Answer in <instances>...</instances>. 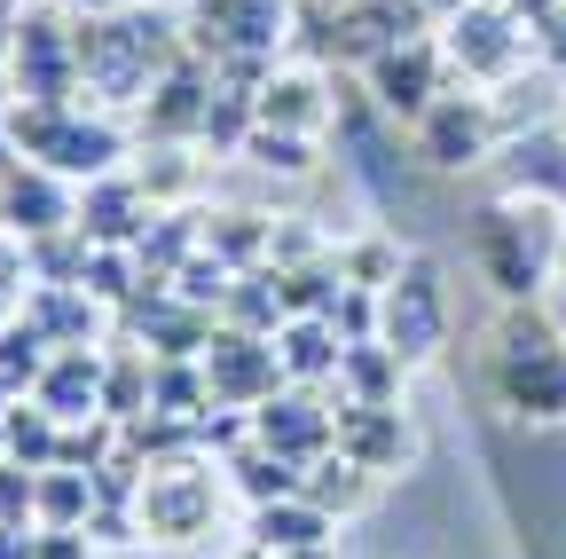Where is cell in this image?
<instances>
[{
    "label": "cell",
    "mask_w": 566,
    "mask_h": 559,
    "mask_svg": "<svg viewBox=\"0 0 566 559\" xmlns=\"http://www.w3.org/2000/svg\"><path fill=\"white\" fill-rule=\"evenodd\" d=\"M480 379L495 394V410L520 417V426H558L566 417V323L543 300H504L488 331Z\"/></svg>",
    "instance_id": "obj_1"
},
{
    "label": "cell",
    "mask_w": 566,
    "mask_h": 559,
    "mask_svg": "<svg viewBox=\"0 0 566 559\" xmlns=\"http://www.w3.org/2000/svg\"><path fill=\"white\" fill-rule=\"evenodd\" d=\"M181 55H189L181 17H158L150 0L142 9H111V17H80V95L103 111H142V95Z\"/></svg>",
    "instance_id": "obj_2"
},
{
    "label": "cell",
    "mask_w": 566,
    "mask_h": 559,
    "mask_svg": "<svg viewBox=\"0 0 566 559\" xmlns=\"http://www.w3.org/2000/svg\"><path fill=\"white\" fill-rule=\"evenodd\" d=\"M32 158L63 182H103L126 166V126L118 111L71 95V103H24V95H0V166Z\"/></svg>",
    "instance_id": "obj_3"
},
{
    "label": "cell",
    "mask_w": 566,
    "mask_h": 559,
    "mask_svg": "<svg viewBox=\"0 0 566 559\" xmlns=\"http://www.w3.org/2000/svg\"><path fill=\"white\" fill-rule=\"evenodd\" d=\"M464 245H472V268L495 284V300H543V292L558 284L566 214H558V205H543V197L495 189L480 214H472Z\"/></svg>",
    "instance_id": "obj_4"
},
{
    "label": "cell",
    "mask_w": 566,
    "mask_h": 559,
    "mask_svg": "<svg viewBox=\"0 0 566 559\" xmlns=\"http://www.w3.org/2000/svg\"><path fill=\"white\" fill-rule=\"evenodd\" d=\"M292 24H300L292 0H181L189 55H205L237 87H260L275 72L283 48H292Z\"/></svg>",
    "instance_id": "obj_5"
},
{
    "label": "cell",
    "mask_w": 566,
    "mask_h": 559,
    "mask_svg": "<svg viewBox=\"0 0 566 559\" xmlns=\"http://www.w3.org/2000/svg\"><path fill=\"white\" fill-rule=\"evenodd\" d=\"M229 497V473L205 465L197 449H166L150 465H134V536L158 544V551H189L212 536Z\"/></svg>",
    "instance_id": "obj_6"
},
{
    "label": "cell",
    "mask_w": 566,
    "mask_h": 559,
    "mask_svg": "<svg viewBox=\"0 0 566 559\" xmlns=\"http://www.w3.org/2000/svg\"><path fill=\"white\" fill-rule=\"evenodd\" d=\"M9 95H24V103H71L80 95V17L63 0H17Z\"/></svg>",
    "instance_id": "obj_7"
},
{
    "label": "cell",
    "mask_w": 566,
    "mask_h": 559,
    "mask_svg": "<svg viewBox=\"0 0 566 559\" xmlns=\"http://www.w3.org/2000/svg\"><path fill=\"white\" fill-rule=\"evenodd\" d=\"M409 151L433 174H472V166H488L504 151V111H495V95H480V87H449V95H433L409 118Z\"/></svg>",
    "instance_id": "obj_8"
},
{
    "label": "cell",
    "mask_w": 566,
    "mask_h": 559,
    "mask_svg": "<svg viewBox=\"0 0 566 559\" xmlns=\"http://www.w3.org/2000/svg\"><path fill=\"white\" fill-rule=\"evenodd\" d=\"M441 48H449V72L464 87H512L527 48H535V32H527V17L512 9V0H472V9H457L441 24Z\"/></svg>",
    "instance_id": "obj_9"
},
{
    "label": "cell",
    "mask_w": 566,
    "mask_h": 559,
    "mask_svg": "<svg viewBox=\"0 0 566 559\" xmlns=\"http://www.w3.org/2000/svg\"><path fill=\"white\" fill-rule=\"evenodd\" d=\"M378 339L394 346L409 371H424L449 346V284H441V268L424 260V252H409L401 276L378 292Z\"/></svg>",
    "instance_id": "obj_10"
},
{
    "label": "cell",
    "mask_w": 566,
    "mask_h": 559,
    "mask_svg": "<svg viewBox=\"0 0 566 559\" xmlns=\"http://www.w3.org/2000/svg\"><path fill=\"white\" fill-rule=\"evenodd\" d=\"M363 80H370V103L386 111V118H417L433 95H449V48H441V32H409V40H394V48H378L370 63H363Z\"/></svg>",
    "instance_id": "obj_11"
},
{
    "label": "cell",
    "mask_w": 566,
    "mask_h": 559,
    "mask_svg": "<svg viewBox=\"0 0 566 559\" xmlns=\"http://www.w3.org/2000/svg\"><path fill=\"white\" fill-rule=\"evenodd\" d=\"M205 386H212V410H260L275 386H292L283 379V355H275V339L260 331H237V323H212L205 339Z\"/></svg>",
    "instance_id": "obj_12"
},
{
    "label": "cell",
    "mask_w": 566,
    "mask_h": 559,
    "mask_svg": "<svg viewBox=\"0 0 566 559\" xmlns=\"http://www.w3.org/2000/svg\"><path fill=\"white\" fill-rule=\"evenodd\" d=\"M252 442H268L275 457H292V465H315L323 449H338V402H331V386H275L252 410Z\"/></svg>",
    "instance_id": "obj_13"
},
{
    "label": "cell",
    "mask_w": 566,
    "mask_h": 559,
    "mask_svg": "<svg viewBox=\"0 0 566 559\" xmlns=\"http://www.w3.org/2000/svg\"><path fill=\"white\" fill-rule=\"evenodd\" d=\"M0 221L9 237H55V229H80V182H63L32 158H9L0 166Z\"/></svg>",
    "instance_id": "obj_14"
},
{
    "label": "cell",
    "mask_w": 566,
    "mask_h": 559,
    "mask_svg": "<svg viewBox=\"0 0 566 559\" xmlns=\"http://www.w3.org/2000/svg\"><path fill=\"white\" fill-rule=\"evenodd\" d=\"M205 111H212V63L181 55L174 72L142 95V143H205Z\"/></svg>",
    "instance_id": "obj_15"
},
{
    "label": "cell",
    "mask_w": 566,
    "mask_h": 559,
    "mask_svg": "<svg viewBox=\"0 0 566 559\" xmlns=\"http://www.w3.org/2000/svg\"><path fill=\"white\" fill-rule=\"evenodd\" d=\"M338 449L363 465V473H409L417 457V426L401 402H338Z\"/></svg>",
    "instance_id": "obj_16"
},
{
    "label": "cell",
    "mask_w": 566,
    "mask_h": 559,
    "mask_svg": "<svg viewBox=\"0 0 566 559\" xmlns=\"http://www.w3.org/2000/svg\"><path fill=\"white\" fill-rule=\"evenodd\" d=\"M252 103H260V126L315 134V143H323V126H331V111H338V95H331V80H323V63H275Z\"/></svg>",
    "instance_id": "obj_17"
},
{
    "label": "cell",
    "mask_w": 566,
    "mask_h": 559,
    "mask_svg": "<svg viewBox=\"0 0 566 559\" xmlns=\"http://www.w3.org/2000/svg\"><path fill=\"white\" fill-rule=\"evenodd\" d=\"M150 189L134 182V166L103 174V182H80V237L87 245H134L142 229H150Z\"/></svg>",
    "instance_id": "obj_18"
},
{
    "label": "cell",
    "mask_w": 566,
    "mask_h": 559,
    "mask_svg": "<svg viewBox=\"0 0 566 559\" xmlns=\"http://www.w3.org/2000/svg\"><path fill=\"white\" fill-rule=\"evenodd\" d=\"M48 346H103V300L87 292V284H32L24 292V308H17Z\"/></svg>",
    "instance_id": "obj_19"
},
{
    "label": "cell",
    "mask_w": 566,
    "mask_h": 559,
    "mask_svg": "<svg viewBox=\"0 0 566 559\" xmlns=\"http://www.w3.org/2000/svg\"><path fill=\"white\" fill-rule=\"evenodd\" d=\"M504 189H520V197H543V205H558L566 214V134L558 126H520V134H504Z\"/></svg>",
    "instance_id": "obj_20"
},
{
    "label": "cell",
    "mask_w": 566,
    "mask_h": 559,
    "mask_svg": "<svg viewBox=\"0 0 566 559\" xmlns=\"http://www.w3.org/2000/svg\"><path fill=\"white\" fill-rule=\"evenodd\" d=\"M103 363H111V346H55L32 394L63 417V426H71V417H95L103 410Z\"/></svg>",
    "instance_id": "obj_21"
},
{
    "label": "cell",
    "mask_w": 566,
    "mask_h": 559,
    "mask_svg": "<svg viewBox=\"0 0 566 559\" xmlns=\"http://www.w3.org/2000/svg\"><path fill=\"white\" fill-rule=\"evenodd\" d=\"M244 544H260V551H307V544H338V520L307 497V488H292V497L244 513Z\"/></svg>",
    "instance_id": "obj_22"
},
{
    "label": "cell",
    "mask_w": 566,
    "mask_h": 559,
    "mask_svg": "<svg viewBox=\"0 0 566 559\" xmlns=\"http://www.w3.org/2000/svg\"><path fill=\"white\" fill-rule=\"evenodd\" d=\"M275 355H283V379L292 386H331L346 339L331 331V315H283L275 323Z\"/></svg>",
    "instance_id": "obj_23"
},
{
    "label": "cell",
    "mask_w": 566,
    "mask_h": 559,
    "mask_svg": "<svg viewBox=\"0 0 566 559\" xmlns=\"http://www.w3.org/2000/svg\"><path fill=\"white\" fill-rule=\"evenodd\" d=\"M401 386H409V363L386 339H354L338 355V379H331L338 402H401Z\"/></svg>",
    "instance_id": "obj_24"
},
{
    "label": "cell",
    "mask_w": 566,
    "mask_h": 559,
    "mask_svg": "<svg viewBox=\"0 0 566 559\" xmlns=\"http://www.w3.org/2000/svg\"><path fill=\"white\" fill-rule=\"evenodd\" d=\"M221 473H229V488L244 497V513H252V505H275V497H292V488L307 480V465L275 457V449H268V442H252V434L221 457Z\"/></svg>",
    "instance_id": "obj_25"
},
{
    "label": "cell",
    "mask_w": 566,
    "mask_h": 559,
    "mask_svg": "<svg viewBox=\"0 0 566 559\" xmlns=\"http://www.w3.org/2000/svg\"><path fill=\"white\" fill-rule=\"evenodd\" d=\"M205 252H221L229 268H268L275 260V221L252 214V205H221V214H197Z\"/></svg>",
    "instance_id": "obj_26"
},
{
    "label": "cell",
    "mask_w": 566,
    "mask_h": 559,
    "mask_svg": "<svg viewBox=\"0 0 566 559\" xmlns=\"http://www.w3.org/2000/svg\"><path fill=\"white\" fill-rule=\"evenodd\" d=\"M103 505V473L87 465H40V528H87Z\"/></svg>",
    "instance_id": "obj_27"
},
{
    "label": "cell",
    "mask_w": 566,
    "mask_h": 559,
    "mask_svg": "<svg viewBox=\"0 0 566 559\" xmlns=\"http://www.w3.org/2000/svg\"><path fill=\"white\" fill-rule=\"evenodd\" d=\"M300 488H307V497H315L331 520H346V513H363V505H370L378 473H363V465H354L346 449H323V457L307 465V480H300Z\"/></svg>",
    "instance_id": "obj_28"
},
{
    "label": "cell",
    "mask_w": 566,
    "mask_h": 559,
    "mask_svg": "<svg viewBox=\"0 0 566 559\" xmlns=\"http://www.w3.org/2000/svg\"><path fill=\"white\" fill-rule=\"evenodd\" d=\"M9 457L32 465V473L63 457V417H55L40 394H17V402H9Z\"/></svg>",
    "instance_id": "obj_29"
},
{
    "label": "cell",
    "mask_w": 566,
    "mask_h": 559,
    "mask_svg": "<svg viewBox=\"0 0 566 559\" xmlns=\"http://www.w3.org/2000/svg\"><path fill=\"white\" fill-rule=\"evenodd\" d=\"M221 323L275 339V323H283V284H275V268H237V284H229V300H221Z\"/></svg>",
    "instance_id": "obj_30"
},
{
    "label": "cell",
    "mask_w": 566,
    "mask_h": 559,
    "mask_svg": "<svg viewBox=\"0 0 566 559\" xmlns=\"http://www.w3.org/2000/svg\"><path fill=\"white\" fill-rule=\"evenodd\" d=\"M237 158H252V166H268V174H283V182H307L323 151H315V134H283V126H252V143H244Z\"/></svg>",
    "instance_id": "obj_31"
},
{
    "label": "cell",
    "mask_w": 566,
    "mask_h": 559,
    "mask_svg": "<svg viewBox=\"0 0 566 559\" xmlns=\"http://www.w3.org/2000/svg\"><path fill=\"white\" fill-rule=\"evenodd\" d=\"M24 252H32V284H87V260H95V245H87L80 229L32 237Z\"/></svg>",
    "instance_id": "obj_32"
},
{
    "label": "cell",
    "mask_w": 566,
    "mask_h": 559,
    "mask_svg": "<svg viewBox=\"0 0 566 559\" xmlns=\"http://www.w3.org/2000/svg\"><path fill=\"white\" fill-rule=\"evenodd\" d=\"M48 355H55V346H48L24 315L0 323V379H9V394H32V386H40V371H48Z\"/></svg>",
    "instance_id": "obj_33"
},
{
    "label": "cell",
    "mask_w": 566,
    "mask_h": 559,
    "mask_svg": "<svg viewBox=\"0 0 566 559\" xmlns=\"http://www.w3.org/2000/svg\"><path fill=\"white\" fill-rule=\"evenodd\" d=\"M134 182L150 189V205H174L189 182H197V166H189V143H150L134 158Z\"/></svg>",
    "instance_id": "obj_34"
},
{
    "label": "cell",
    "mask_w": 566,
    "mask_h": 559,
    "mask_svg": "<svg viewBox=\"0 0 566 559\" xmlns=\"http://www.w3.org/2000/svg\"><path fill=\"white\" fill-rule=\"evenodd\" d=\"M401 245L394 237H354V245H338V268H346V284H370V292H386L394 276H401Z\"/></svg>",
    "instance_id": "obj_35"
},
{
    "label": "cell",
    "mask_w": 566,
    "mask_h": 559,
    "mask_svg": "<svg viewBox=\"0 0 566 559\" xmlns=\"http://www.w3.org/2000/svg\"><path fill=\"white\" fill-rule=\"evenodd\" d=\"M40 473L32 465H17V457H0V520H32L40 528Z\"/></svg>",
    "instance_id": "obj_36"
},
{
    "label": "cell",
    "mask_w": 566,
    "mask_h": 559,
    "mask_svg": "<svg viewBox=\"0 0 566 559\" xmlns=\"http://www.w3.org/2000/svg\"><path fill=\"white\" fill-rule=\"evenodd\" d=\"M32 559H95V528H40Z\"/></svg>",
    "instance_id": "obj_37"
},
{
    "label": "cell",
    "mask_w": 566,
    "mask_h": 559,
    "mask_svg": "<svg viewBox=\"0 0 566 559\" xmlns=\"http://www.w3.org/2000/svg\"><path fill=\"white\" fill-rule=\"evenodd\" d=\"M40 551V528L32 520H0V559H32Z\"/></svg>",
    "instance_id": "obj_38"
},
{
    "label": "cell",
    "mask_w": 566,
    "mask_h": 559,
    "mask_svg": "<svg viewBox=\"0 0 566 559\" xmlns=\"http://www.w3.org/2000/svg\"><path fill=\"white\" fill-rule=\"evenodd\" d=\"M9 40H17V0H0V80H9Z\"/></svg>",
    "instance_id": "obj_39"
},
{
    "label": "cell",
    "mask_w": 566,
    "mask_h": 559,
    "mask_svg": "<svg viewBox=\"0 0 566 559\" xmlns=\"http://www.w3.org/2000/svg\"><path fill=\"white\" fill-rule=\"evenodd\" d=\"M71 17H111V9H142V0H63Z\"/></svg>",
    "instance_id": "obj_40"
},
{
    "label": "cell",
    "mask_w": 566,
    "mask_h": 559,
    "mask_svg": "<svg viewBox=\"0 0 566 559\" xmlns=\"http://www.w3.org/2000/svg\"><path fill=\"white\" fill-rule=\"evenodd\" d=\"M268 559H338V544H307V551H268Z\"/></svg>",
    "instance_id": "obj_41"
},
{
    "label": "cell",
    "mask_w": 566,
    "mask_h": 559,
    "mask_svg": "<svg viewBox=\"0 0 566 559\" xmlns=\"http://www.w3.org/2000/svg\"><path fill=\"white\" fill-rule=\"evenodd\" d=\"M558 292H566V245H558Z\"/></svg>",
    "instance_id": "obj_42"
},
{
    "label": "cell",
    "mask_w": 566,
    "mask_h": 559,
    "mask_svg": "<svg viewBox=\"0 0 566 559\" xmlns=\"http://www.w3.org/2000/svg\"><path fill=\"white\" fill-rule=\"evenodd\" d=\"M237 559H268V551H260V544H244V551H237Z\"/></svg>",
    "instance_id": "obj_43"
},
{
    "label": "cell",
    "mask_w": 566,
    "mask_h": 559,
    "mask_svg": "<svg viewBox=\"0 0 566 559\" xmlns=\"http://www.w3.org/2000/svg\"><path fill=\"white\" fill-rule=\"evenodd\" d=\"M558 323H566V292H558Z\"/></svg>",
    "instance_id": "obj_44"
},
{
    "label": "cell",
    "mask_w": 566,
    "mask_h": 559,
    "mask_svg": "<svg viewBox=\"0 0 566 559\" xmlns=\"http://www.w3.org/2000/svg\"><path fill=\"white\" fill-rule=\"evenodd\" d=\"M0 323H9V308H0Z\"/></svg>",
    "instance_id": "obj_45"
},
{
    "label": "cell",
    "mask_w": 566,
    "mask_h": 559,
    "mask_svg": "<svg viewBox=\"0 0 566 559\" xmlns=\"http://www.w3.org/2000/svg\"><path fill=\"white\" fill-rule=\"evenodd\" d=\"M0 237H9V221H0Z\"/></svg>",
    "instance_id": "obj_46"
}]
</instances>
